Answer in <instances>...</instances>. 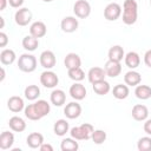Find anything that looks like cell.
Here are the masks:
<instances>
[{"label": "cell", "instance_id": "1", "mask_svg": "<svg viewBox=\"0 0 151 151\" xmlns=\"http://www.w3.org/2000/svg\"><path fill=\"white\" fill-rule=\"evenodd\" d=\"M50 111H51V106L44 99H40L33 104H28L24 109L25 117L28 118L29 120H39L42 117L47 116L50 113Z\"/></svg>", "mask_w": 151, "mask_h": 151}, {"label": "cell", "instance_id": "2", "mask_svg": "<svg viewBox=\"0 0 151 151\" xmlns=\"http://www.w3.org/2000/svg\"><path fill=\"white\" fill-rule=\"evenodd\" d=\"M138 17V5L136 0H125L123 4V22L125 25H133Z\"/></svg>", "mask_w": 151, "mask_h": 151}, {"label": "cell", "instance_id": "3", "mask_svg": "<svg viewBox=\"0 0 151 151\" xmlns=\"http://www.w3.org/2000/svg\"><path fill=\"white\" fill-rule=\"evenodd\" d=\"M93 131H94V129H93V126L91 124L84 123L80 126L72 127L71 131H70V134L76 140H88V139L92 138Z\"/></svg>", "mask_w": 151, "mask_h": 151}, {"label": "cell", "instance_id": "4", "mask_svg": "<svg viewBox=\"0 0 151 151\" xmlns=\"http://www.w3.org/2000/svg\"><path fill=\"white\" fill-rule=\"evenodd\" d=\"M18 67L22 72L31 73L37 68V58L33 54L24 53L18 59Z\"/></svg>", "mask_w": 151, "mask_h": 151}, {"label": "cell", "instance_id": "5", "mask_svg": "<svg viewBox=\"0 0 151 151\" xmlns=\"http://www.w3.org/2000/svg\"><path fill=\"white\" fill-rule=\"evenodd\" d=\"M73 12L77 18L85 19L91 14V5L86 0H77L73 5Z\"/></svg>", "mask_w": 151, "mask_h": 151}, {"label": "cell", "instance_id": "6", "mask_svg": "<svg viewBox=\"0 0 151 151\" xmlns=\"http://www.w3.org/2000/svg\"><path fill=\"white\" fill-rule=\"evenodd\" d=\"M40 83L42 86L47 88H54L59 83V78L57 73H54L53 71L46 70L40 74Z\"/></svg>", "mask_w": 151, "mask_h": 151}, {"label": "cell", "instance_id": "7", "mask_svg": "<svg viewBox=\"0 0 151 151\" xmlns=\"http://www.w3.org/2000/svg\"><path fill=\"white\" fill-rule=\"evenodd\" d=\"M122 14V7L117 2L109 4L104 9V17L109 21H116Z\"/></svg>", "mask_w": 151, "mask_h": 151}, {"label": "cell", "instance_id": "8", "mask_svg": "<svg viewBox=\"0 0 151 151\" xmlns=\"http://www.w3.org/2000/svg\"><path fill=\"white\" fill-rule=\"evenodd\" d=\"M14 20H15V24L17 25H19V26H26L32 20V12L28 8H26V7L19 8L15 12V14H14Z\"/></svg>", "mask_w": 151, "mask_h": 151}, {"label": "cell", "instance_id": "9", "mask_svg": "<svg viewBox=\"0 0 151 151\" xmlns=\"http://www.w3.org/2000/svg\"><path fill=\"white\" fill-rule=\"evenodd\" d=\"M40 65L45 68V70H51L55 66V63H57V59H55V55L52 51H44L41 54H40Z\"/></svg>", "mask_w": 151, "mask_h": 151}, {"label": "cell", "instance_id": "10", "mask_svg": "<svg viewBox=\"0 0 151 151\" xmlns=\"http://www.w3.org/2000/svg\"><path fill=\"white\" fill-rule=\"evenodd\" d=\"M64 114L68 119H76L81 114V106L77 101H71L64 107Z\"/></svg>", "mask_w": 151, "mask_h": 151}, {"label": "cell", "instance_id": "11", "mask_svg": "<svg viewBox=\"0 0 151 151\" xmlns=\"http://www.w3.org/2000/svg\"><path fill=\"white\" fill-rule=\"evenodd\" d=\"M78 26H79L78 19H76L74 17H65L60 24V27H61L63 32H65V33L76 32L78 29Z\"/></svg>", "mask_w": 151, "mask_h": 151}, {"label": "cell", "instance_id": "12", "mask_svg": "<svg viewBox=\"0 0 151 151\" xmlns=\"http://www.w3.org/2000/svg\"><path fill=\"white\" fill-rule=\"evenodd\" d=\"M104 70L106 72L107 77L116 78L122 72V65L119 61H113V60H107L104 65Z\"/></svg>", "mask_w": 151, "mask_h": 151}, {"label": "cell", "instance_id": "13", "mask_svg": "<svg viewBox=\"0 0 151 151\" xmlns=\"http://www.w3.org/2000/svg\"><path fill=\"white\" fill-rule=\"evenodd\" d=\"M7 107L9 111L14 112V113H18L20 111H22L25 109V103H24V99L19 96H12L8 100H7Z\"/></svg>", "mask_w": 151, "mask_h": 151}, {"label": "cell", "instance_id": "14", "mask_svg": "<svg viewBox=\"0 0 151 151\" xmlns=\"http://www.w3.org/2000/svg\"><path fill=\"white\" fill-rule=\"evenodd\" d=\"M106 77V72L104 68L101 67H98V66H94L92 68H90L88 73H87V78H88V81L91 84H94L97 81H100V80H104Z\"/></svg>", "mask_w": 151, "mask_h": 151}, {"label": "cell", "instance_id": "15", "mask_svg": "<svg viewBox=\"0 0 151 151\" xmlns=\"http://www.w3.org/2000/svg\"><path fill=\"white\" fill-rule=\"evenodd\" d=\"M70 96L76 100H83L86 97V88L80 83H74L70 87Z\"/></svg>", "mask_w": 151, "mask_h": 151}, {"label": "cell", "instance_id": "16", "mask_svg": "<svg viewBox=\"0 0 151 151\" xmlns=\"http://www.w3.org/2000/svg\"><path fill=\"white\" fill-rule=\"evenodd\" d=\"M147 116H149V110L145 105H142V104H137L132 107V117L133 119L138 120V122H143V120H146L147 119Z\"/></svg>", "mask_w": 151, "mask_h": 151}, {"label": "cell", "instance_id": "17", "mask_svg": "<svg viewBox=\"0 0 151 151\" xmlns=\"http://www.w3.org/2000/svg\"><path fill=\"white\" fill-rule=\"evenodd\" d=\"M46 32H47V28L42 21H34L29 27V34L38 39L45 37Z\"/></svg>", "mask_w": 151, "mask_h": 151}, {"label": "cell", "instance_id": "18", "mask_svg": "<svg viewBox=\"0 0 151 151\" xmlns=\"http://www.w3.org/2000/svg\"><path fill=\"white\" fill-rule=\"evenodd\" d=\"M124 81L127 86H137L142 81V76L134 70H130L129 72L125 73L124 76Z\"/></svg>", "mask_w": 151, "mask_h": 151}, {"label": "cell", "instance_id": "19", "mask_svg": "<svg viewBox=\"0 0 151 151\" xmlns=\"http://www.w3.org/2000/svg\"><path fill=\"white\" fill-rule=\"evenodd\" d=\"M26 143L31 149H38L44 143V136L39 132H32L27 136Z\"/></svg>", "mask_w": 151, "mask_h": 151}, {"label": "cell", "instance_id": "20", "mask_svg": "<svg viewBox=\"0 0 151 151\" xmlns=\"http://www.w3.org/2000/svg\"><path fill=\"white\" fill-rule=\"evenodd\" d=\"M124 60H125V65L130 68V70H134L139 66L140 64V57L137 52H129L125 57H124Z\"/></svg>", "mask_w": 151, "mask_h": 151}, {"label": "cell", "instance_id": "21", "mask_svg": "<svg viewBox=\"0 0 151 151\" xmlns=\"http://www.w3.org/2000/svg\"><path fill=\"white\" fill-rule=\"evenodd\" d=\"M14 143V134L9 131H4L0 134V149L1 150H7L11 149Z\"/></svg>", "mask_w": 151, "mask_h": 151}, {"label": "cell", "instance_id": "22", "mask_svg": "<svg viewBox=\"0 0 151 151\" xmlns=\"http://www.w3.org/2000/svg\"><path fill=\"white\" fill-rule=\"evenodd\" d=\"M64 64L67 70L74 68V67H80L81 59L77 53H68V54H66V57L64 59Z\"/></svg>", "mask_w": 151, "mask_h": 151}, {"label": "cell", "instance_id": "23", "mask_svg": "<svg viewBox=\"0 0 151 151\" xmlns=\"http://www.w3.org/2000/svg\"><path fill=\"white\" fill-rule=\"evenodd\" d=\"M8 125L11 127V130H13L14 132H22L26 129V123L21 117L14 116L12 118H9L8 120Z\"/></svg>", "mask_w": 151, "mask_h": 151}, {"label": "cell", "instance_id": "24", "mask_svg": "<svg viewBox=\"0 0 151 151\" xmlns=\"http://www.w3.org/2000/svg\"><path fill=\"white\" fill-rule=\"evenodd\" d=\"M125 57L124 54V50L120 45H114L112 47H110L109 50V60H113V61H122L123 58Z\"/></svg>", "mask_w": 151, "mask_h": 151}, {"label": "cell", "instance_id": "25", "mask_svg": "<svg viewBox=\"0 0 151 151\" xmlns=\"http://www.w3.org/2000/svg\"><path fill=\"white\" fill-rule=\"evenodd\" d=\"M66 101V94L63 90H53L51 93V103L54 106H63Z\"/></svg>", "mask_w": 151, "mask_h": 151}, {"label": "cell", "instance_id": "26", "mask_svg": "<svg viewBox=\"0 0 151 151\" xmlns=\"http://www.w3.org/2000/svg\"><path fill=\"white\" fill-rule=\"evenodd\" d=\"M15 52L11 48H5L0 53V61L2 65H11L15 61Z\"/></svg>", "mask_w": 151, "mask_h": 151}, {"label": "cell", "instance_id": "27", "mask_svg": "<svg viewBox=\"0 0 151 151\" xmlns=\"http://www.w3.org/2000/svg\"><path fill=\"white\" fill-rule=\"evenodd\" d=\"M39 46V40L38 38L33 37V35H26L24 39H22V47L28 51V52H33L37 50V47Z\"/></svg>", "mask_w": 151, "mask_h": 151}, {"label": "cell", "instance_id": "28", "mask_svg": "<svg viewBox=\"0 0 151 151\" xmlns=\"http://www.w3.org/2000/svg\"><path fill=\"white\" fill-rule=\"evenodd\" d=\"M92 88L94 91V93L99 94V96H105L110 92L111 90V86L110 84L104 79V80H100V81H97L94 84H92Z\"/></svg>", "mask_w": 151, "mask_h": 151}, {"label": "cell", "instance_id": "29", "mask_svg": "<svg viewBox=\"0 0 151 151\" xmlns=\"http://www.w3.org/2000/svg\"><path fill=\"white\" fill-rule=\"evenodd\" d=\"M129 93H130L129 86H127V85H123V84H118V85H116V86L113 87V90H112V94H113V97H114L116 99H119V100L127 98Z\"/></svg>", "mask_w": 151, "mask_h": 151}, {"label": "cell", "instance_id": "30", "mask_svg": "<svg viewBox=\"0 0 151 151\" xmlns=\"http://www.w3.org/2000/svg\"><path fill=\"white\" fill-rule=\"evenodd\" d=\"M68 129H70L68 123H67V120H65V119H58V120L54 123V125H53V131H54V133H55L57 136H60V137L65 136V134L68 132Z\"/></svg>", "mask_w": 151, "mask_h": 151}, {"label": "cell", "instance_id": "31", "mask_svg": "<svg viewBox=\"0 0 151 151\" xmlns=\"http://www.w3.org/2000/svg\"><path fill=\"white\" fill-rule=\"evenodd\" d=\"M134 94L138 99L146 100L151 98V87L149 85H137L134 90Z\"/></svg>", "mask_w": 151, "mask_h": 151}, {"label": "cell", "instance_id": "32", "mask_svg": "<svg viewBox=\"0 0 151 151\" xmlns=\"http://www.w3.org/2000/svg\"><path fill=\"white\" fill-rule=\"evenodd\" d=\"M60 149L63 151H77L79 149V144L78 142H76L74 138H65L61 140L60 144Z\"/></svg>", "mask_w": 151, "mask_h": 151}, {"label": "cell", "instance_id": "33", "mask_svg": "<svg viewBox=\"0 0 151 151\" xmlns=\"http://www.w3.org/2000/svg\"><path fill=\"white\" fill-rule=\"evenodd\" d=\"M25 98L28 100H35L40 96V88L37 85H28L24 91Z\"/></svg>", "mask_w": 151, "mask_h": 151}, {"label": "cell", "instance_id": "34", "mask_svg": "<svg viewBox=\"0 0 151 151\" xmlns=\"http://www.w3.org/2000/svg\"><path fill=\"white\" fill-rule=\"evenodd\" d=\"M68 78L74 80V81H81L85 78V72L80 68V67H74V68H70L68 72Z\"/></svg>", "mask_w": 151, "mask_h": 151}, {"label": "cell", "instance_id": "35", "mask_svg": "<svg viewBox=\"0 0 151 151\" xmlns=\"http://www.w3.org/2000/svg\"><path fill=\"white\" fill-rule=\"evenodd\" d=\"M106 132L105 131H103V130H94L93 131V133H92V140H93V143L94 144H98V145H100V144H103L105 140H106Z\"/></svg>", "mask_w": 151, "mask_h": 151}, {"label": "cell", "instance_id": "36", "mask_svg": "<svg viewBox=\"0 0 151 151\" xmlns=\"http://www.w3.org/2000/svg\"><path fill=\"white\" fill-rule=\"evenodd\" d=\"M137 147L139 151H151V138L142 137L137 143Z\"/></svg>", "mask_w": 151, "mask_h": 151}, {"label": "cell", "instance_id": "37", "mask_svg": "<svg viewBox=\"0 0 151 151\" xmlns=\"http://www.w3.org/2000/svg\"><path fill=\"white\" fill-rule=\"evenodd\" d=\"M8 44V37L5 32H0V47H5Z\"/></svg>", "mask_w": 151, "mask_h": 151}, {"label": "cell", "instance_id": "38", "mask_svg": "<svg viewBox=\"0 0 151 151\" xmlns=\"http://www.w3.org/2000/svg\"><path fill=\"white\" fill-rule=\"evenodd\" d=\"M144 63L147 67L151 68V50H147L144 54Z\"/></svg>", "mask_w": 151, "mask_h": 151}, {"label": "cell", "instance_id": "39", "mask_svg": "<svg viewBox=\"0 0 151 151\" xmlns=\"http://www.w3.org/2000/svg\"><path fill=\"white\" fill-rule=\"evenodd\" d=\"M8 4L14 8H19L24 4V0H8Z\"/></svg>", "mask_w": 151, "mask_h": 151}, {"label": "cell", "instance_id": "40", "mask_svg": "<svg viewBox=\"0 0 151 151\" xmlns=\"http://www.w3.org/2000/svg\"><path fill=\"white\" fill-rule=\"evenodd\" d=\"M144 131H145V133H147L149 136H151V119H147L144 123Z\"/></svg>", "mask_w": 151, "mask_h": 151}, {"label": "cell", "instance_id": "41", "mask_svg": "<svg viewBox=\"0 0 151 151\" xmlns=\"http://www.w3.org/2000/svg\"><path fill=\"white\" fill-rule=\"evenodd\" d=\"M39 149L41 151H53V146L51 144H46V143H42Z\"/></svg>", "mask_w": 151, "mask_h": 151}, {"label": "cell", "instance_id": "42", "mask_svg": "<svg viewBox=\"0 0 151 151\" xmlns=\"http://www.w3.org/2000/svg\"><path fill=\"white\" fill-rule=\"evenodd\" d=\"M0 2H1V5H0V11H4V9L6 8V5H7L8 0H0Z\"/></svg>", "mask_w": 151, "mask_h": 151}, {"label": "cell", "instance_id": "43", "mask_svg": "<svg viewBox=\"0 0 151 151\" xmlns=\"http://www.w3.org/2000/svg\"><path fill=\"white\" fill-rule=\"evenodd\" d=\"M5 79V70H4V67H1V78H0V80L2 81Z\"/></svg>", "mask_w": 151, "mask_h": 151}, {"label": "cell", "instance_id": "44", "mask_svg": "<svg viewBox=\"0 0 151 151\" xmlns=\"http://www.w3.org/2000/svg\"><path fill=\"white\" fill-rule=\"evenodd\" d=\"M0 21H1V26H0V27L2 28V27H4V25H5V21H4V18H0Z\"/></svg>", "mask_w": 151, "mask_h": 151}, {"label": "cell", "instance_id": "45", "mask_svg": "<svg viewBox=\"0 0 151 151\" xmlns=\"http://www.w3.org/2000/svg\"><path fill=\"white\" fill-rule=\"evenodd\" d=\"M44 2H51V1H53V0H42Z\"/></svg>", "mask_w": 151, "mask_h": 151}, {"label": "cell", "instance_id": "46", "mask_svg": "<svg viewBox=\"0 0 151 151\" xmlns=\"http://www.w3.org/2000/svg\"><path fill=\"white\" fill-rule=\"evenodd\" d=\"M150 6H151V0H150Z\"/></svg>", "mask_w": 151, "mask_h": 151}]
</instances>
